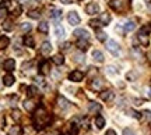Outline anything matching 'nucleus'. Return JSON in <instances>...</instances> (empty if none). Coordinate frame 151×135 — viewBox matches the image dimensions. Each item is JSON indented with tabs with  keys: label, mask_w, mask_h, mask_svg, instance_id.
Here are the masks:
<instances>
[{
	"label": "nucleus",
	"mask_w": 151,
	"mask_h": 135,
	"mask_svg": "<svg viewBox=\"0 0 151 135\" xmlns=\"http://www.w3.org/2000/svg\"><path fill=\"white\" fill-rule=\"evenodd\" d=\"M34 121H35V124H37V128H41L43 125H46L50 121V116H49L43 109H39L35 114V117H34Z\"/></svg>",
	"instance_id": "obj_1"
},
{
	"label": "nucleus",
	"mask_w": 151,
	"mask_h": 135,
	"mask_svg": "<svg viewBox=\"0 0 151 135\" xmlns=\"http://www.w3.org/2000/svg\"><path fill=\"white\" fill-rule=\"evenodd\" d=\"M129 0H111V7H112L115 11H123L126 7H127V3Z\"/></svg>",
	"instance_id": "obj_2"
},
{
	"label": "nucleus",
	"mask_w": 151,
	"mask_h": 135,
	"mask_svg": "<svg viewBox=\"0 0 151 135\" xmlns=\"http://www.w3.org/2000/svg\"><path fill=\"white\" fill-rule=\"evenodd\" d=\"M148 32H150V27H143L140 29L139 35H137V38H139V41H140V43L144 45V46L148 45Z\"/></svg>",
	"instance_id": "obj_3"
},
{
	"label": "nucleus",
	"mask_w": 151,
	"mask_h": 135,
	"mask_svg": "<svg viewBox=\"0 0 151 135\" xmlns=\"http://www.w3.org/2000/svg\"><path fill=\"white\" fill-rule=\"evenodd\" d=\"M67 20H69V22H70L71 25H77V24H80V17H78V14L76 13V11H70L69 14H67Z\"/></svg>",
	"instance_id": "obj_4"
},
{
	"label": "nucleus",
	"mask_w": 151,
	"mask_h": 135,
	"mask_svg": "<svg viewBox=\"0 0 151 135\" xmlns=\"http://www.w3.org/2000/svg\"><path fill=\"white\" fill-rule=\"evenodd\" d=\"M106 49H108L109 52L112 54H119V45H118V42H115V41H109L108 43H106Z\"/></svg>",
	"instance_id": "obj_5"
},
{
	"label": "nucleus",
	"mask_w": 151,
	"mask_h": 135,
	"mask_svg": "<svg viewBox=\"0 0 151 135\" xmlns=\"http://www.w3.org/2000/svg\"><path fill=\"white\" fill-rule=\"evenodd\" d=\"M83 78H84V74L81 71H73V72L69 74V80L73 82H80Z\"/></svg>",
	"instance_id": "obj_6"
},
{
	"label": "nucleus",
	"mask_w": 151,
	"mask_h": 135,
	"mask_svg": "<svg viewBox=\"0 0 151 135\" xmlns=\"http://www.w3.org/2000/svg\"><path fill=\"white\" fill-rule=\"evenodd\" d=\"M86 11L87 14H97L99 11V6H98V3H88L86 7Z\"/></svg>",
	"instance_id": "obj_7"
},
{
	"label": "nucleus",
	"mask_w": 151,
	"mask_h": 135,
	"mask_svg": "<svg viewBox=\"0 0 151 135\" xmlns=\"http://www.w3.org/2000/svg\"><path fill=\"white\" fill-rule=\"evenodd\" d=\"M74 36H77L78 39H86V41H88V38H90V33L87 32L86 29H76V31H74Z\"/></svg>",
	"instance_id": "obj_8"
},
{
	"label": "nucleus",
	"mask_w": 151,
	"mask_h": 135,
	"mask_svg": "<svg viewBox=\"0 0 151 135\" xmlns=\"http://www.w3.org/2000/svg\"><path fill=\"white\" fill-rule=\"evenodd\" d=\"M39 72L41 74H43V75H46V74H49V70H50V64H49V61H46V60H43L42 63H41V65H39Z\"/></svg>",
	"instance_id": "obj_9"
},
{
	"label": "nucleus",
	"mask_w": 151,
	"mask_h": 135,
	"mask_svg": "<svg viewBox=\"0 0 151 135\" xmlns=\"http://www.w3.org/2000/svg\"><path fill=\"white\" fill-rule=\"evenodd\" d=\"M113 96H115V95H113V92L109 91V89H108V91H104V92H101V93H99V97H101L102 100H105V102L112 100Z\"/></svg>",
	"instance_id": "obj_10"
},
{
	"label": "nucleus",
	"mask_w": 151,
	"mask_h": 135,
	"mask_svg": "<svg viewBox=\"0 0 151 135\" xmlns=\"http://www.w3.org/2000/svg\"><path fill=\"white\" fill-rule=\"evenodd\" d=\"M98 21H99L101 25H108L109 22H111V16H109L108 13H102L99 16V18H98Z\"/></svg>",
	"instance_id": "obj_11"
},
{
	"label": "nucleus",
	"mask_w": 151,
	"mask_h": 135,
	"mask_svg": "<svg viewBox=\"0 0 151 135\" xmlns=\"http://www.w3.org/2000/svg\"><path fill=\"white\" fill-rule=\"evenodd\" d=\"M3 67H4V70H7V71H13L16 68V61H14V59H7L4 61Z\"/></svg>",
	"instance_id": "obj_12"
},
{
	"label": "nucleus",
	"mask_w": 151,
	"mask_h": 135,
	"mask_svg": "<svg viewBox=\"0 0 151 135\" xmlns=\"http://www.w3.org/2000/svg\"><path fill=\"white\" fill-rule=\"evenodd\" d=\"M3 84H4L6 87H11L14 84V77L11 75V74H6L3 77Z\"/></svg>",
	"instance_id": "obj_13"
},
{
	"label": "nucleus",
	"mask_w": 151,
	"mask_h": 135,
	"mask_svg": "<svg viewBox=\"0 0 151 135\" xmlns=\"http://www.w3.org/2000/svg\"><path fill=\"white\" fill-rule=\"evenodd\" d=\"M22 134V128L20 125H14L9 130V135H21Z\"/></svg>",
	"instance_id": "obj_14"
},
{
	"label": "nucleus",
	"mask_w": 151,
	"mask_h": 135,
	"mask_svg": "<svg viewBox=\"0 0 151 135\" xmlns=\"http://www.w3.org/2000/svg\"><path fill=\"white\" fill-rule=\"evenodd\" d=\"M50 50H52V45L49 43V42H43V43L41 45V52H42L43 54L50 53Z\"/></svg>",
	"instance_id": "obj_15"
},
{
	"label": "nucleus",
	"mask_w": 151,
	"mask_h": 135,
	"mask_svg": "<svg viewBox=\"0 0 151 135\" xmlns=\"http://www.w3.org/2000/svg\"><path fill=\"white\" fill-rule=\"evenodd\" d=\"M88 46H90V45H88V42H87L86 39H78V41H77V48H80V50H83V52L87 50Z\"/></svg>",
	"instance_id": "obj_16"
},
{
	"label": "nucleus",
	"mask_w": 151,
	"mask_h": 135,
	"mask_svg": "<svg viewBox=\"0 0 151 135\" xmlns=\"http://www.w3.org/2000/svg\"><path fill=\"white\" fill-rule=\"evenodd\" d=\"M92 57H94V60L98 61V63H102L104 61V54L101 53L99 50H94V52H92Z\"/></svg>",
	"instance_id": "obj_17"
},
{
	"label": "nucleus",
	"mask_w": 151,
	"mask_h": 135,
	"mask_svg": "<svg viewBox=\"0 0 151 135\" xmlns=\"http://www.w3.org/2000/svg\"><path fill=\"white\" fill-rule=\"evenodd\" d=\"M58 104H59V107H62V109H67V107H69V102H67V99H65L63 96L58 97Z\"/></svg>",
	"instance_id": "obj_18"
},
{
	"label": "nucleus",
	"mask_w": 151,
	"mask_h": 135,
	"mask_svg": "<svg viewBox=\"0 0 151 135\" xmlns=\"http://www.w3.org/2000/svg\"><path fill=\"white\" fill-rule=\"evenodd\" d=\"M55 32H56V36H58V38H63V36L66 35L65 28L62 27V25H56V28H55Z\"/></svg>",
	"instance_id": "obj_19"
},
{
	"label": "nucleus",
	"mask_w": 151,
	"mask_h": 135,
	"mask_svg": "<svg viewBox=\"0 0 151 135\" xmlns=\"http://www.w3.org/2000/svg\"><path fill=\"white\" fill-rule=\"evenodd\" d=\"M91 89H94V91H99L101 88H102V81H99V80H94V81L91 82Z\"/></svg>",
	"instance_id": "obj_20"
},
{
	"label": "nucleus",
	"mask_w": 151,
	"mask_h": 135,
	"mask_svg": "<svg viewBox=\"0 0 151 135\" xmlns=\"http://www.w3.org/2000/svg\"><path fill=\"white\" fill-rule=\"evenodd\" d=\"M50 17H52L53 20H60V18H62V10L53 9V10L50 11Z\"/></svg>",
	"instance_id": "obj_21"
},
{
	"label": "nucleus",
	"mask_w": 151,
	"mask_h": 135,
	"mask_svg": "<svg viewBox=\"0 0 151 135\" xmlns=\"http://www.w3.org/2000/svg\"><path fill=\"white\" fill-rule=\"evenodd\" d=\"M10 43V39L9 36H0V48L1 49H6Z\"/></svg>",
	"instance_id": "obj_22"
},
{
	"label": "nucleus",
	"mask_w": 151,
	"mask_h": 135,
	"mask_svg": "<svg viewBox=\"0 0 151 135\" xmlns=\"http://www.w3.org/2000/svg\"><path fill=\"white\" fill-rule=\"evenodd\" d=\"M53 63L56 65H62L65 63V57L62 54H56V56H53Z\"/></svg>",
	"instance_id": "obj_23"
},
{
	"label": "nucleus",
	"mask_w": 151,
	"mask_h": 135,
	"mask_svg": "<svg viewBox=\"0 0 151 135\" xmlns=\"http://www.w3.org/2000/svg\"><path fill=\"white\" fill-rule=\"evenodd\" d=\"M24 107H25V110H28V112H32V110H35V103L31 102V100H25V102H24Z\"/></svg>",
	"instance_id": "obj_24"
},
{
	"label": "nucleus",
	"mask_w": 151,
	"mask_h": 135,
	"mask_svg": "<svg viewBox=\"0 0 151 135\" xmlns=\"http://www.w3.org/2000/svg\"><path fill=\"white\" fill-rule=\"evenodd\" d=\"M95 124H97L98 128H104V125H105V120H104L102 116H97V117H95Z\"/></svg>",
	"instance_id": "obj_25"
},
{
	"label": "nucleus",
	"mask_w": 151,
	"mask_h": 135,
	"mask_svg": "<svg viewBox=\"0 0 151 135\" xmlns=\"http://www.w3.org/2000/svg\"><path fill=\"white\" fill-rule=\"evenodd\" d=\"M38 31H39V32H42V33H48V31H49L48 24H46V22H41V24H39V27H38Z\"/></svg>",
	"instance_id": "obj_26"
},
{
	"label": "nucleus",
	"mask_w": 151,
	"mask_h": 135,
	"mask_svg": "<svg viewBox=\"0 0 151 135\" xmlns=\"http://www.w3.org/2000/svg\"><path fill=\"white\" fill-rule=\"evenodd\" d=\"M24 45H25L27 48H34V39H32V36H25V38H24Z\"/></svg>",
	"instance_id": "obj_27"
},
{
	"label": "nucleus",
	"mask_w": 151,
	"mask_h": 135,
	"mask_svg": "<svg viewBox=\"0 0 151 135\" xmlns=\"http://www.w3.org/2000/svg\"><path fill=\"white\" fill-rule=\"evenodd\" d=\"M28 17H29V18H32V20H38V18L41 17L39 10H31L29 13H28Z\"/></svg>",
	"instance_id": "obj_28"
},
{
	"label": "nucleus",
	"mask_w": 151,
	"mask_h": 135,
	"mask_svg": "<svg viewBox=\"0 0 151 135\" xmlns=\"http://www.w3.org/2000/svg\"><path fill=\"white\" fill-rule=\"evenodd\" d=\"M136 28V24L133 21H129V22H126V25H124V31L126 32H130V31H133Z\"/></svg>",
	"instance_id": "obj_29"
},
{
	"label": "nucleus",
	"mask_w": 151,
	"mask_h": 135,
	"mask_svg": "<svg viewBox=\"0 0 151 135\" xmlns=\"http://www.w3.org/2000/svg\"><path fill=\"white\" fill-rule=\"evenodd\" d=\"M101 110V104H98L95 102L90 103V112H99Z\"/></svg>",
	"instance_id": "obj_30"
},
{
	"label": "nucleus",
	"mask_w": 151,
	"mask_h": 135,
	"mask_svg": "<svg viewBox=\"0 0 151 135\" xmlns=\"http://www.w3.org/2000/svg\"><path fill=\"white\" fill-rule=\"evenodd\" d=\"M140 114H141V117L146 120V121H148V123L151 121V112H150V110H144V112H143V113H140Z\"/></svg>",
	"instance_id": "obj_31"
},
{
	"label": "nucleus",
	"mask_w": 151,
	"mask_h": 135,
	"mask_svg": "<svg viewBox=\"0 0 151 135\" xmlns=\"http://www.w3.org/2000/svg\"><path fill=\"white\" fill-rule=\"evenodd\" d=\"M97 38H98V41L105 42V41H106V33L102 32V31H97Z\"/></svg>",
	"instance_id": "obj_32"
},
{
	"label": "nucleus",
	"mask_w": 151,
	"mask_h": 135,
	"mask_svg": "<svg viewBox=\"0 0 151 135\" xmlns=\"http://www.w3.org/2000/svg\"><path fill=\"white\" fill-rule=\"evenodd\" d=\"M10 3H11V0H1V1H0V9H7V7H10Z\"/></svg>",
	"instance_id": "obj_33"
},
{
	"label": "nucleus",
	"mask_w": 151,
	"mask_h": 135,
	"mask_svg": "<svg viewBox=\"0 0 151 135\" xmlns=\"http://www.w3.org/2000/svg\"><path fill=\"white\" fill-rule=\"evenodd\" d=\"M74 60L77 61V63H83V61H84V56H83V53H76L74 54Z\"/></svg>",
	"instance_id": "obj_34"
},
{
	"label": "nucleus",
	"mask_w": 151,
	"mask_h": 135,
	"mask_svg": "<svg viewBox=\"0 0 151 135\" xmlns=\"http://www.w3.org/2000/svg\"><path fill=\"white\" fill-rule=\"evenodd\" d=\"M31 25L28 24V22H22L21 24V31H24V32H27V31H31Z\"/></svg>",
	"instance_id": "obj_35"
},
{
	"label": "nucleus",
	"mask_w": 151,
	"mask_h": 135,
	"mask_svg": "<svg viewBox=\"0 0 151 135\" xmlns=\"http://www.w3.org/2000/svg\"><path fill=\"white\" fill-rule=\"evenodd\" d=\"M11 114H13V119H14V120H18L20 117H21V113H20V110H17V109H14V110L11 112Z\"/></svg>",
	"instance_id": "obj_36"
},
{
	"label": "nucleus",
	"mask_w": 151,
	"mask_h": 135,
	"mask_svg": "<svg viewBox=\"0 0 151 135\" xmlns=\"http://www.w3.org/2000/svg\"><path fill=\"white\" fill-rule=\"evenodd\" d=\"M3 28H4V29H7V31H10L11 28V21H4V24H3Z\"/></svg>",
	"instance_id": "obj_37"
},
{
	"label": "nucleus",
	"mask_w": 151,
	"mask_h": 135,
	"mask_svg": "<svg viewBox=\"0 0 151 135\" xmlns=\"http://www.w3.org/2000/svg\"><path fill=\"white\" fill-rule=\"evenodd\" d=\"M77 132H78V127H77V125H73L70 130V135H77Z\"/></svg>",
	"instance_id": "obj_38"
},
{
	"label": "nucleus",
	"mask_w": 151,
	"mask_h": 135,
	"mask_svg": "<svg viewBox=\"0 0 151 135\" xmlns=\"http://www.w3.org/2000/svg\"><path fill=\"white\" fill-rule=\"evenodd\" d=\"M123 135H134V132L130 130V128H124V130H123Z\"/></svg>",
	"instance_id": "obj_39"
},
{
	"label": "nucleus",
	"mask_w": 151,
	"mask_h": 135,
	"mask_svg": "<svg viewBox=\"0 0 151 135\" xmlns=\"http://www.w3.org/2000/svg\"><path fill=\"white\" fill-rule=\"evenodd\" d=\"M28 91H29V92H28V95L31 96V95H35V92H37V89H35L34 87H29V88H28Z\"/></svg>",
	"instance_id": "obj_40"
},
{
	"label": "nucleus",
	"mask_w": 151,
	"mask_h": 135,
	"mask_svg": "<svg viewBox=\"0 0 151 135\" xmlns=\"http://www.w3.org/2000/svg\"><path fill=\"white\" fill-rule=\"evenodd\" d=\"M63 4H71V3H74V0H60Z\"/></svg>",
	"instance_id": "obj_41"
},
{
	"label": "nucleus",
	"mask_w": 151,
	"mask_h": 135,
	"mask_svg": "<svg viewBox=\"0 0 151 135\" xmlns=\"http://www.w3.org/2000/svg\"><path fill=\"white\" fill-rule=\"evenodd\" d=\"M106 135H116V132H115L113 130H108L106 131Z\"/></svg>",
	"instance_id": "obj_42"
},
{
	"label": "nucleus",
	"mask_w": 151,
	"mask_h": 135,
	"mask_svg": "<svg viewBox=\"0 0 151 135\" xmlns=\"http://www.w3.org/2000/svg\"><path fill=\"white\" fill-rule=\"evenodd\" d=\"M69 46H70V43H69V42H66V45H63V48H62V49H66V50H67V49H69Z\"/></svg>",
	"instance_id": "obj_43"
},
{
	"label": "nucleus",
	"mask_w": 151,
	"mask_h": 135,
	"mask_svg": "<svg viewBox=\"0 0 151 135\" xmlns=\"http://www.w3.org/2000/svg\"><path fill=\"white\" fill-rule=\"evenodd\" d=\"M150 96H151V92H150Z\"/></svg>",
	"instance_id": "obj_44"
},
{
	"label": "nucleus",
	"mask_w": 151,
	"mask_h": 135,
	"mask_svg": "<svg viewBox=\"0 0 151 135\" xmlns=\"http://www.w3.org/2000/svg\"><path fill=\"white\" fill-rule=\"evenodd\" d=\"M37 1H39V0H37Z\"/></svg>",
	"instance_id": "obj_45"
}]
</instances>
